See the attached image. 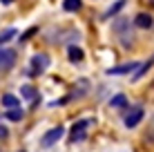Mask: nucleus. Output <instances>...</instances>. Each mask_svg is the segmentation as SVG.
Segmentation results:
<instances>
[{"mask_svg":"<svg viewBox=\"0 0 154 152\" xmlns=\"http://www.w3.org/2000/svg\"><path fill=\"white\" fill-rule=\"evenodd\" d=\"M92 123H94V119H78L69 130V141L72 143H81V141L87 137V130H89Z\"/></svg>","mask_w":154,"mask_h":152,"instance_id":"f257e3e1","label":"nucleus"},{"mask_svg":"<svg viewBox=\"0 0 154 152\" xmlns=\"http://www.w3.org/2000/svg\"><path fill=\"white\" fill-rule=\"evenodd\" d=\"M63 134H65V128H63V125H56V128L47 130V132L42 134L40 145H42V148H51V145H56L58 141L63 139Z\"/></svg>","mask_w":154,"mask_h":152,"instance_id":"f03ea898","label":"nucleus"},{"mask_svg":"<svg viewBox=\"0 0 154 152\" xmlns=\"http://www.w3.org/2000/svg\"><path fill=\"white\" fill-rule=\"evenodd\" d=\"M143 116H145L143 107H141V105H134V107H130V112L125 114L123 125H125V128H136V125H139V123L143 121Z\"/></svg>","mask_w":154,"mask_h":152,"instance_id":"7ed1b4c3","label":"nucleus"},{"mask_svg":"<svg viewBox=\"0 0 154 152\" xmlns=\"http://www.w3.org/2000/svg\"><path fill=\"white\" fill-rule=\"evenodd\" d=\"M49 56L47 54H34L31 56V70H29V74H42V72L49 67Z\"/></svg>","mask_w":154,"mask_h":152,"instance_id":"20e7f679","label":"nucleus"},{"mask_svg":"<svg viewBox=\"0 0 154 152\" xmlns=\"http://www.w3.org/2000/svg\"><path fill=\"white\" fill-rule=\"evenodd\" d=\"M139 67H141V63L132 60V63H123V65H119V67H109V70H105V74L107 76H119V74H130V72L136 74Z\"/></svg>","mask_w":154,"mask_h":152,"instance_id":"39448f33","label":"nucleus"},{"mask_svg":"<svg viewBox=\"0 0 154 152\" xmlns=\"http://www.w3.org/2000/svg\"><path fill=\"white\" fill-rule=\"evenodd\" d=\"M16 63V51L9 47H0V70H11Z\"/></svg>","mask_w":154,"mask_h":152,"instance_id":"423d86ee","label":"nucleus"},{"mask_svg":"<svg viewBox=\"0 0 154 152\" xmlns=\"http://www.w3.org/2000/svg\"><path fill=\"white\" fill-rule=\"evenodd\" d=\"M134 25L139 29H152L154 27V18L150 14H145V11H141V14H136V18H134Z\"/></svg>","mask_w":154,"mask_h":152,"instance_id":"0eeeda50","label":"nucleus"},{"mask_svg":"<svg viewBox=\"0 0 154 152\" xmlns=\"http://www.w3.org/2000/svg\"><path fill=\"white\" fill-rule=\"evenodd\" d=\"M67 58H69L72 63H81L85 58V51L78 45H69V47H67Z\"/></svg>","mask_w":154,"mask_h":152,"instance_id":"6e6552de","label":"nucleus"},{"mask_svg":"<svg viewBox=\"0 0 154 152\" xmlns=\"http://www.w3.org/2000/svg\"><path fill=\"white\" fill-rule=\"evenodd\" d=\"M0 103H2V107H5V110H16V107H20V101L14 96V94H2Z\"/></svg>","mask_w":154,"mask_h":152,"instance_id":"1a4fd4ad","label":"nucleus"},{"mask_svg":"<svg viewBox=\"0 0 154 152\" xmlns=\"http://www.w3.org/2000/svg\"><path fill=\"white\" fill-rule=\"evenodd\" d=\"M20 94H23V101H36L38 98V92H36L34 85H23L20 87Z\"/></svg>","mask_w":154,"mask_h":152,"instance_id":"9d476101","label":"nucleus"},{"mask_svg":"<svg viewBox=\"0 0 154 152\" xmlns=\"http://www.w3.org/2000/svg\"><path fill=\"white\" fill-rule=\"evenodd\" d=\"M81 7H83V0H63V9L69 14L81 11Z\"/></svg>","mask_w":154,"mask_h":152,"instance_id":"9b49d317","label":"nucleus"},{"mask_svg":"<svg viewBox=\"0 0 154 152\" xmlns=\"http://www.w3.org/2000/svg\"><path fill=\"white\" fill-rule=\"evenodd\" d=\"M125 5H127V0H116V2L112 5V7H109L107 11H105V16H103V18H112V16H116V14L121 11V9L125 7Z\"/></svg>","mask_w":154,"mask_h":152,"instance_id":"f8f14e48","label":"nucleus"},{"mask_svg":"<svg viewBox=\"0 0 154 152\" xmlns=\"http://www.w3.org/2000/svg\"><path fill=\"white\" fill-rule=\"evenodd\" d=\"M109 105L112 107H125L127 105V96L125 94H114V96L109 98Z\"/></svg>","mask_w":154,"mask_h":152,"instance_id":"ddd939ff","label":"nucleus"},{"mask_svg":"<svg viewBox=\"0 0 154 152\" xmlns=\"http://www.w3.org/2000/svg\"><path fill=\"white\" fill-rule=\"evenodd\" d=\"M7 119H9V121H14V123H18L20 119H23V110H20V107H16V110H7Z\"/></svg>","mask_w":154,"mask_h":152,"instance_id":"4468645a","label":"nucleus"},{"mask_svg":"<svg viewBox=\"0 0 154 152\" xmlns=\"http://www.w3.org/2000/svg\"><path fill=\"white\" fill-rule=\"evenodd\" d=\"M14 36H16V29H14V27H9V29H5V31H0V45H2V43H9Z\"/></svg>","mask_w":154,"mask_h":152,"instance_id":"2eb2a0df","label":"nucleus"},{"mask_svg":"<svg viewBox=\"0 0 154 152\" xmlns=\"http://www.w3.org/2000/svg\"><path fill=\"white\" fill-rule=\"evenodd\" d=\"M7 137H9V130L5 125H0V139H7Z\"/></svg>","mask_w":154,"mask_h":152,"instance_id":"dca6fc26","label":"nucleus"},{"mask_svg":"<svg viewBox=\"0 0 154 152\" xmlns=\"http://www.w3.org/2000/svg\"><path fill=\"white\" fill-rule=\"evenodd\" d=\"M0 2H2V5H9V2H11V0H0Z\"/></svg>","mask_w":154,"mask_h":152,"instance_id":"f3484780","label":"nucleus"},{"mask_svg":"<svg viewBox=\"0 0 154 152\" xmlns=\"http://www.w3.org/2000/svg\"><path fill=\"white\" fill-rule=\"evenodd\" d=\"M150 5H152V7H154V0H150Z\"/></svg>","mask_w":154,"mask_h":152,"instance_id":"a211bd4d","label":"nucleus"},{"mask_svg":"<svg viewBox=\"0 0 154 152\" xmlns=\"http://www.w3.org/2000/svg\"><path fill=\"white\" fill-rule=\"evenodd\" d=\"M150 60H152V63H154V56H152V58H150Z\"/></svg>","mask_w":154,"mask_h":152,"instance_id":"6ab92c4d","label":"nucleus"}]
</instances>
